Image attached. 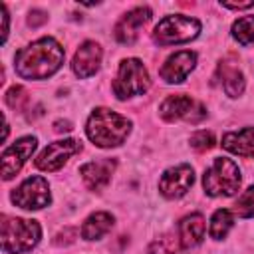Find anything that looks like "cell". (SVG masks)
Segmentation results:
<instances>
[{"instance_id": "1", "label": "cell", "mask_w": 254, "mask_h": 254, "mask_svg": "<svg viewBox=\"0 0 254 254\" xmlns=\"http://www.w3.org/2000/svg\"><path fill=\"white\" fill-rule=\"evenodd\" d=\"M64 48L54 38H40L16 54L14 67L24 79H46L64 64Z\"/></svg>"}, {"instance_id": "2", "label": "cell", "mask_w": 254, "mask_h": 254, "mask_svg": "<svg viewBox=\"0 0 254 254\" xmlns=\"http://www.w3.org/2000/svg\"><path fill=\"white\" fill-rule=\"evenodd\" d=\"M131 131V121L107 107H97L85 123V133L89 141L97 147L109 149L121 145Z\"/></svg>"}, {"instance_id": "3", "label": "cell", "mask_w": 254, "mask_h": 254, "mask_svg": "<svg viewBox=\"0 0 254 254\" xmlns=\"http://www.w3.org/2000/svg\"><path fill=\"white\" fill-rule=\"evenodd\" d=\"M42 236V228L36 220L2 216V250L6 254H22L32 250Z\"/></svg>"}, {"instance_id": "4", "label": "cell", "mask_w": 254, "mask_h": 254, "mask_svg": "<svg viewBox=\"0 0 254 254\" xmlns=\"http://www.w3.org/2000/svg\"><path fill=\"white\" fill-rule=\"evenodd\" d=\"M240 169L232 159L216 157L202 175V187L208 196H232L240 189Z\"/></svg>"}, {"instance_id": "5", "label": "cell", "mask_w": 254, "mask_h": 254, "mask_svg": "<svg viewBox=\"0 0 254 254\" xmlns=\"http://www.w3.org/2000/svg\"><path fill=\"white\" fill-rule=\"evenodd\" d=\"M151 85L149 71L137 58H127L119 64L117 77L113 81V93L117 99H127L133 95H143Z\"/></svg>"}, {"instance_id": "6", "label": "cell", "mask_w": 254, "mask_h": 254, "mask_svg": "<svg viewBox=\"0 0 254 254\" xmlns=\"http://www.w3.org/2000/svg\"><path fill=\"white\" fill-rule=\"evenodd\" d=\"M198 32H200V22L196 18H190L185 14H173V16L163 18L155 26L153 40L159 46H173V44L194 40Z\"/></svg>"}, {"instance_id": "7", "label": "cell", "mask_w": 254, "mask_h": 254, "mask_svg": "<svg viewBox=\"0 0 254 254\" xmlns=\"http://www.w3.org/2000/svg\"><path fill=\"white\" fill-rule=\"evenodd\" d=\"M52 200L50 194V185L44 177L36 175V177H28L18 189H14L12 192V202L20 208L26 210H38L48 206Z\"/></svg>"}, {"instance_id": "8", "label": "cell", "mask_w": 254, "mask_h": 254, "mask_svg": "<svg viewBox=\"0 0 254 254\" xmlns=\"http://www.w3.org/2000/svg\"><path fill=\"white\" fill-rule=\"evenodd\" d=\"M159 113L165 121L185 119V121H190V123H198L206 115V109H204L202 103H196L192 97H189L185 93H177V95H169L161 103Z\"/></svg>"}, {"instance_id": "9", "label": "cell", "mask_w": 254, "mask_h": 254, "mask_svg": "<svg viewBox=\"0 0 254 254\" xmlns=\"http://www.w3.org/2000/svg\"><path fill=\"white\" fill-rule=\"evenodd\" d=\"M194 183V171L190 165L183 163L167 169L159 179V190L165 198H181Z\"/></svg>"}, {"instance_id": "10", "label": "cell", "mask_w": 254, "mask_h": 254, "mask_svg": "<svg viewBox=\"0 0 254 254\" xmlns=\"http://www.w3.org/2000/svg\"><path fill=\"white\" fill-rule=\"evenodd\" d=\"M81 151V143L75 139H62L50 143L36 159V167L40 171H58L65 165V161Z\"/></svg>"}, {"instance_id": "11", "label": "cell", "mask_w": 254, "mask_h": 254, "mask_svg": "<svg viewBox=\"0 0 254 254\" xmlns=\"http://www.w3.org/2000/svg\"><path fill=\"white\" fill-rule=\"evenodd\" d=\"M36 143H38L36 137H22V139L14 141L8 149H4V153H2V177H4V181H10L22 169V165L34 153Z\"/></svg>"}, {"instance_id": "12", "label": "cell", "mask_w": 254, "mask_h": 254, "mask_svg": "<svg viewBox=\"0 0 254 254\" xmlns=\"http://www.w3.org/2000/svg\"><path fill=\"white\" fill-rule=\"evenodd\" d=\"M151 20V10L147 6H139L129 10L127 14L121 16V20L115 24L113 36L119 44H133L139 38L141 28Z\"/></svg>"}, {"instance_id": "13", "label": "cell", "mask_w": 254, "mask_h": 254, "mask_svg": "<svg viewBox=\"0 0 254 254\" xmlns=\"http://www.w3.org/2000/svg\"><path fill=\"white\" fill-rule=\"evenodd\" d=\"M194 64H196V54L194 52H189V50H183V52H177L173 54L159 69V75L163 81L167 83H181L187 79V75L194 69Z\"/></svg>"}, {"instance_id": "14", "label": "cell", "mask_w": 254, "mask_h": 254, "mask_svg": "<svg viewBox=\"0 0 254 254\" xmlns=\"http://www.w3.org/2000/svg\"><path fill=\"white\" fill-rule=\"evenodd\" d=\"M113 169H115V159H99V161H89L81 165L79 175L89 190L99 192L109 185Z\"/></svg>"}, {"instance_id": "15", "label": "cell", "mask_w": 254, "mask_h": 254, "mask_svg": "<svg viewBox=\"0 0 254 254\" xmlns=\"http://www.w3.org/2000/svg\"><path fill=\"white\" fill-rule=\"evenodd\" d=\"M99 64H101V48L99 44L87 40L75 52L71 60V69L77 77H89L99 69Z\"/></svg>"}, {"instance_id": "16", "label": "cell", "mask_w": 254, "mask_h": 254, "mask_svg": "<svg viewBox=\"0 0 254 254\" xmlns=\"http://www.w3.org/2000/svg\"><path fill=\"white\" fill-rule=\"evenodd\" d=\"M216 75L220 79L222 89L226 91V95L230 97H238L244 91V73L238 67V60L234 56L224 58L218 67H216Z\"/></svg>"}, {"instance_id": "17", "label": "cell", "mask_w": 254, "mask_h": 254, "mask_svg": "<svg viewBox=\"0 0 254 254\" xmlns=\"http://www.w3.org/2000/svg\"><path fill=\"white\" fill-rule=\"evenodd\" d=\"M204 238V218L202 214L194 212L185 216L179 222V242L183 248H192L198 246Z\"/></svg>"}, {"instance_id": "18", "label": "cell", "mask_w": 254, "mask_h": 254, "mask_svg": "<svg viewBox=\"0 0 254 254\" xmlns=\"http://www.w3.org/2000/svg\"><path fill=\"white\" fill-rule=\"evenodd\" d=\"M222 147L238 157H254V127L226 133L222 137Z\"/></svg>"}, {"instance_id": "19", "label": "cell", "mask_w": 254, "mask_h": 254, "mask_svg": "<svg viewBox=\"0 0 254 254\" xmlns=\"http://www.w3.org/2000/svg\"><path fill=\"white\" fill-rule=\"evenodd\" d=\"M111 226H113V216L109 212L99 210L85 218V222L81 226V236L85 240H99L111 230Z\"/></svg>"}, {"instance_id": "20", "label": "cell", "mask_w": 254, "mask_h": 254, "mask_svg": "<svg viewBox=\"0 0 254 254\" xmlns=\"http://www.w3.org/2000/svg\"><path fill=\"white\" fill-rule=\"evenodd\" d=\"M232 222H234L232 212L228 208H218L210 218V236L214 240H222L232 228Z\"/></svg>"}, {"instance_id": "21", "label": "cell", "mask_w": 254, "mask_h": 254, "mask_svg": "<svg viewBox=\"0 0 254 254\" xmlns=\"http://www.w3.org/2000/svg\"><path fill=\"white\" fill-rule=\"evenodd\" d=\"M232 36L238 44L242 46H248L254 42V16H244V18H238L234 24H232Z\"/></svg>"}, {"instance_id": "22", "label": "cell", "mask_w": 254, "mask_h": 254, "mask_svg": "<svg viewBox=\"0 0 254 254\" xmlns=\"http://www.w3.org/2000/svg\"><path fill=\"white\" fill-rule=\"evenodd\" d=\"M234 212H236L240 218H250V216H254V185L248 187V189L238 196V200L234 202Z\"/></svg>"}, {"instance_id": "23", "label": "cell", "mask_w": 254, "mask_h": 254, "mask_svg": "<svg viewBox=\"0 0 254 254\" xmlns=\"http://www.w3.org/2000/svg\"><path fill=\"white\" fill-rule=\"evenodd\" d=\"M147 254H185V252H183L181 242H177V240L171 238V236H165V238L155 240V242L149 246V252H147Z\"/></svg>"}, {"instance_id": "24", "label": "cell", "mask_w": 254, "mask_h": 254, "mask_svg": "<svg viewBox=\"0 0 254 254\" xmlns=\"http://www.w3.org/2000/svg\"><path fill=\"white\" fill-rule=\"evenodd\" d=\"M28 101H30L28 91H26L22 85H14V87H10V89L6 91V103H8L14 111H22Z\"/></svg>"}, {"instance_id": "25", "label": "cell", "mask_w": 254, "mask_h": 254, "mask_svg": "<svg viewBox=\"0 0 254 254\" xmlns=\"http://www.w3.org/2000/svg\"><path fill=\"white\" fill-rule=\"evenodd\" d=\"M190 147L194 151H208L214 147V135L212 131H196L190 135Z\"/></svg>"}, {"instance_id": "26", "label": "cell", "mask_w": 254, "mask_h": 254, "mask_svg": "<svg viewBox=\"0 0 254 254\" xmlns=\"http://www.w3.org/2000/svg\"><path fill=\"white\" fill-rule=\"evenodd\" d=\"M46 20H48L46 12H42V10H32V12H30V18H28V24H30V26H40V24H44Z\"/></svg>"}, {"instance_id": "27", "label": "cell", "mask_w": 254, "mask_h": 254, "mask_svg": "<svg viewBox=\"0 0 254 254\" xmlns=\"http://www.w3.org/2000/svg\"><path fill=\"white\" fill-rule=\"evenodd\" d=\"M220 6L232 8V10H246V8H252L254 6V0H250V2H220Z\"/></svg>"}, {"instance_id": "28", "label": "cell", "mask_w": 254, "mask_h": 254, "mask_svg": "<svg viewBox=\"0 0 254 254\" xmlns=\"http://www.w3.org/2000/svg\"><path fill=\"white\" fill-rule=\"evenodd\" d=\"M54 131H56V133L71 131V123H69V121H56V123H54Z\"/></svg>"}]
</instances>
